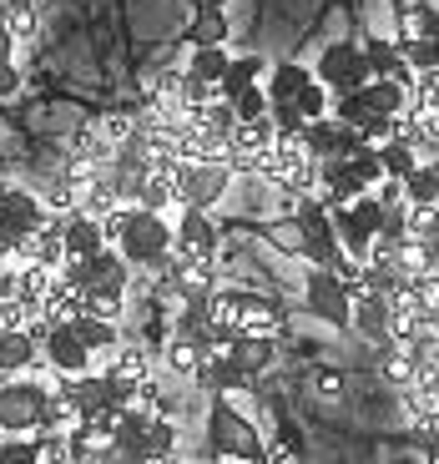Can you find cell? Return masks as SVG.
I'll list each match as a JSON object with an SVG mask.
<instances>
[{"label": "cell", "mask_w": 439, "mask_h": 464, "mask_svg": "<svg viewBox=\"0 0 439 464\" xmlns=\"http://www.w3.org/2000/svg\"><path fill=\"white\" fill-rule=\"evenodd\" d=\"M303 147H308L313 162H348L364 141H358V131H348V127H338L334 116H324V121H308Z\"/></svg>", "instance_id": "obj_15"}, {"label": "cell", "mask_w": 439, "mask_h": 464, "mask_svg": "<svg viewBox=\"0 0 439 464\" xmlns=\"http://www.w3.org/2000/svg\"><path fill=\"white\" fill-rule=\"evenodd\" d=\"M222 0H197V11H218Z\"/></svg>", "instance_id": "obj_52"}, {"label": "cell", "mask_w": 439, "mask_h": 464, "mask_svg": "<svg viewBox=\"0 0 439 464\" xmlns=\"http://www.w3.org/2000/svg\"><path fill=\"white\" fill-rule=\"evenodd\" d=\"M263 71H268V61L258 56H232V66H228V76H222V86H218V96L222 102H238V96H248L253 86H263Z\"/></svg>", "instance_id": "obj_24"}, {"label": "cell", "mask_w": 439, "mask_h": 464, "mask_svg": "<svg viewBox=\"0 0 439 464\" xmlns=\"http://www.w3.org/2000/svg\"><path fill=\"white\" fill-rule=\"evenodd\" d=\"M232 56L222 46H192L187 51V76H197V82H208V86H222V76H228Z\"/></svg>", "instance_id": "obj_28"}, {"label": "cell", "mask_w": 439, "mask_h": 464, "mask_svg": "<svg viewBox=\"0 0 439 464\" xmlns=\"http://www.w3.org/2000/svg\"><path fill=\"white\" fill-rule=\"evenodd\" d=\"M172 247H177V227H172V218H162V212H147V208H132L127 232H122L116 253L127 257L132 267L162 273V267L172 263Z\"/></svg>", "instance_id": "obj_1"}, {"label": "cell", "mask_w": 439, "mask_h": 464, "mask_svg": "<svg viewBox=\"0 0 439 464\" xmlns=\"http://www.w3.org/2000/svg\"><path fill=\"white\" fill-rule=\"evenodd\" d=\"M71 328H76V338L92 348V359H112L116 348H122V334H116V324H106V318L86 314V318H76Z\"/></svg>", "instance_id": "obj_29"}, {"label": "cell", "mask_w": 439, "mask_h": 464, "mask_svg": "<svg viewBox=\"0 0 439 464\" xmlns=\"http://www.w3.org/2000/svg\"><path fill=\"white\" fill-rule=\"evenodd\" d=\"M41 363H46V353L31 334H0V373H25Z\"/></svg>", "instance_id": "obj_26"}, {"label": "cell", "mask_w": 439, "mask_h": 464, "mask_svg": "<svg viewBox=\"0 0 439 464\" xmlns=\"http://www.w3.org/2000/svg\"><path fill=\"white\" fill-rule=\"evenodd\" d=\"M434 35H439V0H409V5H399L394 41H434Z\"/></svg>", "instance_id": "obj_18"}, {"label": "cell", "mask_w": 439, "mask_h": 464, "mask_svg": "<svg viewBox=\"0 0 439 464\" xmlns=\"http://www.w3.org/2000/svg\"><path fill=\"white\" fill-rule=\"evenodd\" d=\"M172 227H177V247H172L177 263H218L222 232H218V222H212V212L182 208L172 218Z\"/></svg>", "instance_id": "obj_9"}, {"label": "cell", "mask_w": 439, "mask_h": 464, "mask_svg": "<svg viewBox=\"0 0 439 464\" xmlns=\"http://www.w3.org/2000/svg\"><path fill=\"white\" fill-rule=\"evenodd\" d=\"M348 172H354V182L364 187V192H374V187L384 182V162H379V147H358L354 157H348Z\"/></svg>", "instance_id": "obj_36"}, {"label": "cell", "mask_w": 439, "mask_h": 464, "mask_svg": "<svg viewBox=\"0 0 439 464\" xmlns=\"http://www.w3.org/2000/svg\"><path fill=\"white\" fill-rule=\"evenodd\" d=\"M409 111L439 116V71H419V76H415V96H409Z\"/></svg>", "instance_id": "obj_41"}, {"label": "cell", "mask_w": 439, "mask_h": 464, "mask_svg": "<svg viewBox=\"0 0 439 464\" xmlns=\"http://www.w3.org/2000/svg\"><path fill=\"white\" fill-rule=\"evenodd\" d=\"M15 263H41V267H51V273H61L66 267V247H61V222H46L41 232H31L21 243V257Z\"/></svg>", "instance_id": "obj_22"}, {"label": "cell", "mask_w": 439, "mask_h": 464, "mask_svg": "<svg viewBox=\"0 0 439 464\" xmlns=\"http://www.w3.org/2000/svg\"><path fill=\"white\" fill-rule=\"evenodd\" d=\"M61 389L71 394V404H76V414H82V424H86V419H96L102 409H112V394H106L102 369L82 373V379H61Z\"/></svg>", "instance_id": "obj_21"}, {"label": "cell", "mask_w": 439, "mask_h": 464, "mask_svg": "<svg viewBox=\"0 0 439 464\" xmlns=\"http://www.w3.org/2000/svg\"><path fill=\"white\" fill-rule=\"evenodd\" d=\"M61 247H66V263H82V257L106 253L102 222H96V218H66V222H61Z\"/></svg>", "instance_id": "obj_19"}, {"label": "cell", "mask_w": 439, "mask_h": 464, "mask_svg": "<svg viewBox=\"0 0 439 464\" xmlns=\"http://www.w3.org/2000/svg\"><path fill=\"white\" fill-rule=\"evenodd\" d=\"M51 222V212H46V202H41V192L35 187H21L15 182L5 198H0V227H11V232H21V237H31V232H41Z\"/></svg>", "instance_id": "obj_14"}, {"label": "cell", "mask_w": 439, "mask_h": 464, "mask_svg": "<svg viewBox=\"0 0 439 464\" xmlns=\"http://www.w3.org/2000/svg\"><path fill=\"white\" fill-rule=\"evenodd\" d=\"M354 324H348V334H358L364 343L374 348H389L394 343V314H389V298H379V293H364L354 283Z\"/></svg>", "instance_id": "obj_13"}, {"label": "cell", "mask_w": 439, "mask_h": 464, "mask_svg": "<svg viewBox=\"0 0 439 464\" xmlns=\"http://www.w3.org/2000/svg\"><path fill=\"white\" fill-rule=\"evenodd\" d=\"M192 121H202V127H212L218 137H232V127H238V106H232V102H222V96H218V102H212L202 116H192Z\"/></svg>", "instance_id": "obj_46"}, {"label": "cell", "mask_w": 439, "mask_h": 464, "mask_svg": "<svg viewBox=\"0 0 439 464\" xmlns=\"http://www.w3.org/2000/svg\"><path fill=\"white\" fill-rule=\"evenodd\" d=\"M212 464H243V459H228V454H222V459H212Z\"/></svg>", "instance_id": "obj_53"}, {"label": "cell", "mask_w": 439, "mask_h": 464, "mask_svg": "<svg viewBox=\"0 0 439 464\" xmlns=\"http://www.w3.org/2000/svg\"><path fill=\"white\" fill-rule=\"evenodd\" d=\"M293 232H298V253L308 257L313 267H328L344 247H338V232H334V218L324 212L318 198H303L293 208Z\"/></svg>", "instance_id": "obj_6"}, {"label": "cell", "mask_w": 439, "mask_h": 464, "mask_svg": "<svg viewBox=\"0 0 439 464\" xmlns=\"http://www.w3.org/2000/svg\"><path fill=\"white\" fill-rule=\"evenodd\" d=\"M308 394L324 399V404H338V399H344V373L338 369H308Z\"/></svg>", "instance_id": "obj_44"}, {"label": "cell", "mask_w": 439, "mask_h": 464, "mask_svg": "<svg viewBox=\"0 0 439 464\" xmlns=\"http://www.w3.org/2000/svg\"><path fill=\"white\" fill-rule=\"evenodd\" d=\"M293 106H298V111L308 116V121H324V116H334V96H328V86H318V82L303 86Z\"/></svg>", "instance_id": "obj_43"}, {"label": "cell", "mask_w": 439, "mask_h": 464, "mask_svg": "<svg viewBox=\"0 0 439 464\" xmlns=\"http://www.w3.org/2000/svg\"><path fill=\"white\" fill-rule=\"evenodd\" d=\"M35 0H0V25L15 35V41H25V35H35Z\"/></svg>", "instance_id": "obj_35"}, {"label": "cell", "mask_w": 439, "mask_h": 464, "mask_svg": "<svg viewBox=\"0 0 439 464\" xmlns=\"http://www.w3.org/2000/svg\"><path fill=\"white\" fill-rule=\"evenodd\" d=\"M11 56H15V35L0 25V61H11Z\"/></svg>", "instance_id": "obj_50"}, {"label": "cell", "mask_w": 439, "mask_h": 464, "mask_svg": "<svg viewBox=\"0 0 439 464\" xmlns=\"http://www.w3.org/2000/svg\"><path fill=\"white\" fill-rule=\"evenodd\" d=\"M86 314H92V318H106V324H122V314H127V293H116V288L86 293Z\"/></svg>", "instance_id": "obj_40"}, {"label": "cell", "mask_w": 439, "mask_h": 464, "mask_svg": "<svg viewBox=\"0 0 439 464\" xmlns=\"http://www.w3.org/2000/svg\"><path fill=\"white\" fill-rule=\"evenodd\" d=\"M364 56H369V71H374V76H399V66H405V56H399V41H394V35H379V31L364 41Z\"/></svg>", "instance_id": "obj_32"}, {"label": "cell", "mask_w": 439, "mask_h": 464, "mask_svg": "<svg viewBox=\"0 0 439 464\" xmlns=\"http://www.w3.org/2000/svg\"><path fill=\"white\" fill-rule=\"evenodd\" d=\"M232 192V162H182L177 167V208L212 212Z\"/></svg>", "instance_id": "obj_5"}, {"label": "cell", "mask_w": 439, "mask_h": 464, "mask_svg": "<svg viewBox=\"0 0 439 464\" xmlns=\"http://www.w3.org/2000/svg\"><path fill=\"white\" fill-rule=\"evenodd\" d=\"M147 444H151V454H177V450H182V430H177V419H172V414H157V419H151Z\"/></svg>", "instance_id": "obj_39"}, {"label": "cell", "mask_w": 439, "mask_h": 464, "mask_svg": "<svg viewBox=\"0 0 439 464\" xmlns=\"http://www.w3.org/2000/svg\"><path fill=\"white\" fill-rule=\"evenodd\" d=\"M212 102H218V86L197 82V76H187V71H182V106H187V116H202Z\"/></svg>", "instance_id": "obj_45"}, {"label": "cell", "mask_w": 439, "mask_h": 464, "mask_svg": "<svg viewBox=\"0 0 439 464\" xmlns=\"http://www.w3.org/2000/svg\"><path fill=\"white\" fill-rule=\"evenodd\" d=\"M364 102L374 106V111H384V116H405L409 111V92L394 76H374L369 86H364Z\"/></svg>", "instance_id": "obj_30"}, {"label": "cell", "mask_w": 439, "mask_h": 464, "mask_svg": "<svg viewBox=\"0 0 439 464\" xmlns=\"http://www.w3.org/2000/svg\"><path fill=\"white\" fill-rule=\"evenodd\" d=\"M313 82L328 86V96H358L364 86L374 82L369 71V56H364V41H334L328 51H318L313 61Z\"/></svg>", "instance_id": "obj_4"}, {"label": "cell", "mask_w": 439, "mask_h": 464, "mask_svg": "<svg viewBox=\"0 0 439 464\" xmlns=\"http://www.w3.org/2000/svg\"><path fill=\"white\" fill-rule=\"evenodd\" d=\"M434 232H439V227H434Z\"/></svg>", "instance_id": "obj_56"}, {"label": "cell", "mask_w": 439, "mask_h": 464, "mask_svg": "<svg viewBox=\"0 0 439 464\" xmlns=\"http://www.w3.org/2000/svg\"><path fill=\"white\" fill-rule=\"evenodd\" d=\"M61 283H71V288H82V293H102V288H116V293H127L132 283V263L116 247H106V253L96 257H82V263H66L61 267Z\"/></svg>", "instance_id": "obj_8"}, {"label": "cell", "mask_w": 439, "mask_h": 464, "mask_svg": "<svg viewBox=\"0 0 439 464\" xmlns=\"http://www.w3.org/2000/svg\"><path fill=\"white\" fill-rule=\"evenodd\" d=\"M268 116H273V127H278V141H303V137H308V116H303L293 102L273 106Z\"/></svg>", "instance_id": "obj_38"}, {"label": "cell", "mask_w": 439, "mask_h": 464, "mask_svg": "<svg viewBox=\"0 0 439 464\" xmlns=\"http://www.w3.org/2000/svg\"><path fill=\"white\" fill-rule=\"evenodd\" d=\"M222 41H228V21H222V11H197L192 46H222Z\"/></svg>", "instance_id": "obj_42"}, {"label": "cell", "mask_w": 439, "mask_h": 464, "mask_svg": "<svg viewBox=\"0 0 439 464\" xmlns=\"http://www.w3.org/2000/svg\"><path fill=\"white\" fill-rule=\"evenodd\" d=\"M61 288V273H51V267L41 263H15V298L25 303V308H46V298Z\"/></svg>", "instance_id": "obj_20"}, {"label": "cell", "mask_w": 439, "mask_h": 464, "mask_svg": "<svg viewBox=\"0 0 439 464\" xmlns=\"http://www.w3.org/2000/svg\"><path fill=\"white\" fill-rule=\"evenodd\" d=\"M374 363H379V379L389 383L399 399H405L409 389H419V363H415V353H409V348H399V343L374 348Z\"/></svg>", "instance_id": "obj_17"}, {"label": "cell", "mask_w": 439, "mask_h": 464, "mask_svg": "<svg viewBox=\"0 0 439 464\" xmlns=\"http://www.w3.org/2000/svg\"><path fill=\"white\" fill-rule=\"evenodd\" d=\"M405 202L409 208H439V167L434 162L415 167V177L405 182Z\"/></svg>", "instance_id": "obj_33"}, {"label": "cell", "mask_w": 439, "mask_h": 464, "mask_svg": "<svg viewBox=\"0 0 439 464\" xmlns=\"http://www.w3.org/2000/svg\"><path fill=\"white\" fill-rule=\"evenodd\" d=\"M51 409V383L46 379H5L0 383V434L11 440H31L46 430Z\"/></svg>", "instance_id": "obj_2"}, {"label": "cell", "mask_w": 439, "mask_h": 464, "mask_svg": "<svg viewBox=\"0 0 439 464\" xmlns=\"http://www.w3.org/2000/svg\"><path fill=\"white\" fill-rule=\"evenodd\" d=\"M35 440V459L41 464H76L71 459V434L66 430H41V434H31Z\"/></svg>", "instance_id": "obj_37"}, {"label": "cell", "mask_w": 439, "mask_h": 464, "mask_svg": "<svg viewBox=\"0 0 439 464\" xmlns=\"http://www.w3.org/2000/svg\"><path fill=\"white\" fill-rule=\"evenodd\" d=\"M41 318H51V324H76V318H86V293L71 288V283H61V288L46 298Z\"/></svg>", "instance_id": "obj_31"}, {"label": "cell", "mask_w": 439, "mask_h": 464, "mask_svg": "<svg viewBox=\"0 0 439 464\" xmlns=\"http://www.w3.org/2000/svg\"><path fill=\"white\" fill-rule=\"evenodd\" d=\"M197 383H202V389H212L218 399H232L238 389H248V379L238 373V363H232L228 353H208V363H202Z\"/></svg>", "instance_id": "obj_27"}, {"label": "cell", "mask_w": 439, "mask_h": 464, "mask_svg": "<svg viewBox=\"0 0 439 464\" xmlns=\"http://www.w3.org/2000/svg\"><path fill=\"white\" fill-rule=\"evenodd\" d=\"M0 464H41L35 459V440H5L0 444Z\"/></svg>", "instance_id": "obj_48"}, {"label": "cell", "mask_w": 439, "mask_h": 464, "mask_svg": "<svg viewBox=\"0 0 439 464\" xmlns=\"http://www.w3.org/2000/svg\"><path fill=\"white\" fill-rule=\"evenodd\" d=\"M228 359L238 363V373H243L248 383H253L258 373H268V369H273V359H278V338L238 334V338H232V348H228Z\"/></svg>", "instance_id": "obj_16"}, {"label": "cell", "mask_w": 439, "mask_h": 464, "mask_svg": "<svg viewBox=\"0 0 439 464\" xmlns=\"http://www.w3.org/2000/svg\"><path fill=\"white\" fill-rule=\"evenodd\" d=\"M82 464H96V459H82Z\"/></svg>", "instance_id": "obj_54"}, {"label": "cell", "mask_w": 439, "mask_h": 464, "mask_svg": "<svg viewBox=\"0 0 439 464\" xmlns=\"http://www.w3.org/2000/svg\"><path fill=\"white\" fill-rule=\"evenodd\" d=\"M278 147V127L273 116H263V121H238L228 137V162L232 172H258L263 167V157Z\"/></svg>", "instance_id": "obj_11"}, {"label": "cell", "mask_w": 439, "mask_h": 464, "mask_svg": "<svg viewBox=\"0 0 439 464\" xmlns=\"http://www.w3.org/2000/svg\"><path fill=\"white\" fill-rule=\"evenodd\" d=\"M313 82V66H298V61H278L273 71H268V102L283 106V102H298V92Z\"/></svg>", "instance_id": "obj_25"}, {"label": "cell", "mask_w": 439, "mask_h": 464, "mask_svg": "<svg viewBox=\"0 0 439 464\" xmlns=\"http://www.w3.org/2000/svg\"><path fill=\"white\" fill-rule=\"evenodd\" d=\"M303 298L328 328H348L354 324V293H348L344 278H334L328 267H313L308 283H303Z\"/></svg>", "instance_id": "obj_10"}, {"label": "cell", "mask_w": 439, "mask_h": 464, "mask_svg": "<svg viewBox=\"0 0 439 464\" xmlns=\"http://www.w3.org/2000/svg\"><path fill=\"white\" fill-rule=\"evenodd\" d=\"M141 464H182V459H177V454H147Z\"/></svg>", "instance_id": "obj_51"}, {"label": "cell", "mask_w": 439, "mask_h": 464, "mask_svg": "<svg viewBox=\"0 0 439 464\" xmlns=\"http://www.w3.org/2000/svg\"><path fill=\"white\" fill-rule=\"evenodd\" d=\"M15 92H21V71H15V61H0V102H11Z\"/></svg>", "instance_id": "obj_49"}, {"label": "cell", "mask_w": 439, "mask_h": 464, "mask_svg": "<svg viewBox=\"0 0 439 464\" xmlns=\"http://www.w3.org/2000/svg\"><path fill=\"white\" fill-rule=\"evenodd\" d=\"M379 162H384V177H389V182H409V177H415V167H419V157H415V147H409V141H384L379 147Z\"/></svg>", "instance_id": "obj_34"}, {"label": "cell", "mask_w": 439, "mask_h": 464, "mask_svg": "<svg viewBox=\"0 0 439 464\" xmlns=\"http://www.w3.org/2000/svg\"><path fill=\"white\" fill-rule=\"evenodd\" d=\"M202 363H208V348L192 343V338L167 334V343H162V373H172V379H197V373H202Z\"/></svg>", "instance_id": "obj_23"}, {"label": "cell", "mask_w": 439, "mask_h": 464, "mask_svg": "<svg viewBox=\"0 0 439 464\" xmlns=\"http://www.w3.org/2000/svg\"><path fill=\"white\" fill-rule=\"evenodd\" d=\"M258 177H263L268 187H278L288 202H303V198H313V192H318V162L308 157V147H303V141H278V147L263 157Z\"/></svg>", "instance_id": "obj_3"}, {"label": "cell", "mask_w": 439, "mask_h": 464, "mask_svg": "<svg viewBox=\"0 0 439 464\" xmlns=\"http://www.w3.org/2000/svg\"><path fill=\"white\" fill-rule=\"evenodd\" d=\"M434 167H439V162H434Z\"/></svg>", "instance_id": "obj_55"}, {"label": "cell", "mask_w": 439, "mask_h": 464, "mask_svg": "<svg viewBox=\"0 0 439 464\" xmlns=\"http://www.w3.org/2000/svg\"><path fill=\"white\" fill-rule=\"evenodd\" d=\"M212 450H218V459L228 454V459H243V464H263V440L253 434V424H248L243 414H232L228 409V399H218L212 404Z\"/></svg>", "instance_id": "obj_7"}, {"label": "cell", "mask_w": 439, "mask_h": 464, "mask_svg": "<svg viewBox=\"0 0 439 464\" xmlns=\"http://www.w3.org/2000/svg\"><path fill=\"white\" fill-rule=\"evenodd\" d=\"M41 353H46V369L61 373V379H82V373L96 369L92 348L76 338V328H71V324H56V328H51V338L41 343Z\"/></svg>", "instance_id": "obj_12"}, {"label": "cell", "mask_w": 439, "mask_h": 464, "mask_svg": "<svg viewBox=\"0 0 439 464\" xmlns=\"http://www.w3.org/2000/svg\"><path fill=\"white\" fill-rule=\"evenodd\" d=\"M232 106H238V121H263V116L273 111V102H268V92H263V86H253V92H248V96H238Z\"/></svg>", "instance_id": "obj_47"}]
</instances>
